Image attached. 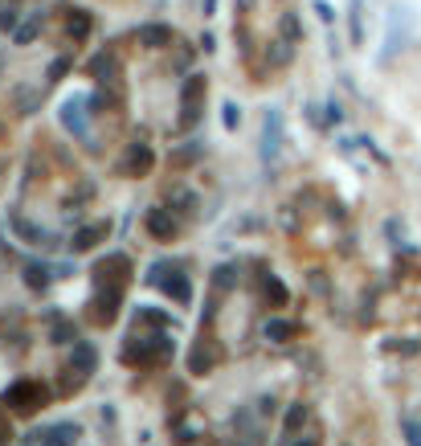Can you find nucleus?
<instances>
[{"instance_id": "f257e3e1", "label": "nucleus", "mask_w": 421, "mask_h": 446, "mask_svg": "<svg viewBox=\"0 0 421 446\" xmlns=\"http://www.w3.org/2000/svg\"><path fill=\"white\" fill-rule=\"evenodd\" d=\"M172 353H176V344H172V336L160 328L156 336H131L127 348H123V360L147 368V364H164V360H172Z\"/></svg>"}, {"instance_id": "f03ea898", "label": "nucleus", "mask_w": 421, "mask_h": 446, "mask_svg": "<svg viewBox=\"0 0 421 446\" xmlns=\"http://www.w3.org/2000/svg\"><path fill=\"white\" fill-rule=\"evenodd\" d=\"M46 398H49V389L41 381H12L0 402L8 405V409H17V413H33L37 405H46Z\"/></svg>"}, {"instance_id": "7ed1b4c3", "label": "nucleus", "mask_w": 421, "mask_h": 446, "mask_svg": "<svg viewBox=\"0 0 421 446\" xmlns=\"http://www.w3.org/2000/svg\"><path fill=\"white\" fill-rule=\"evenodd\" d=\"M205 94H209V82H205V74H188L185 87H180V127H192L196 119H200V102H205Z\"/></svg>"}, {"instance_id": "20e7f679", "label": "nucleus", "mask_w": 421, "mask_h": 446, "mask_svg": "<svg viewBox=\"0 0 421 446\" xmlns=\"http://www.w3.org/2000/svg\"><path fill=\"white\" fill-rule=\"evenodd\" d=\"M279 148H282V111L270 107L266 119H262V164H274Z\"/></svg>"}, {"instance_id": "39448f33", "label": "nucleus", "mask_w": 421, "mask_h": 446, "mask_svg": "<svg viewBox=\"0 0 421 446\" xmlns=\"http://www.w3.org/2000/svg\"><path fill=\"white\" fill-rule=\"evenodd\" d=\"M86 98L82 94H74V98H66L62 102V111H57V119H62V127L70 135H78V139H86Z\"/></svg>"}, {"instance_id": "423d86ee", "label": "nucleus", "mask_w": 421, "mask_h": 446, "mask_svg": "<svg viewBox=\"0 0 421 446\" xmlns=\"http://www.w3.org/2000/svg\"><path fill=\"white\" fill-rule=\"evenodd\" d=\"M119 303H123V287L115 283L111 291H98V295L91 299V319H94V323H115Z\"/></svg>"}, {"instance_id": "0eeeda50", "label": "nucleus", "mask_w": 421, "mask_h": 446, "mask_svg": "<svg viewBox=\"0 0 421 446\" xmlns=\"http://www.w3.org/2000/svg\"><path fill=\"white\" fill-rule=\"evenodd\" d=\"M151 164H156V152H151L147 143H131V148H127V160L119 164V172H127V177H143V172H151Z\"/></svg>"}, {"instance_id": "6e6552de", "label": "nucleus", "mask_w": 421, "mask_h": 446, "mask_svg": "<svg viewBox=\"0 0 421 446\" xmlns=\"http://www.w3.org/2000/svg\"><path fill=\"white\" fill-rule=\"evenodd\" d=\"M143 225H147V233L151 238H160V242H172L176 238V217H172V209H147V217H143Z\"/></svg>"}, {"instance_id": "1a4fd4ad", "label": "nucleus", "mask_w": 421, "mask_h": 446, "mask_svg": "<svg viewBox=\"0 0 421 446\" xmlns=\"http://www.w3.org/2000/svg\"><path fill=\"white\" fill-rule=\"evenodd\" d=\"M78 438H82V426H74V422H57L41 430V446H78Z\"/></svg>"}, {"instance_id": "9d476101", "label": "nucleus", "mask_w": 421, "mask_h": 446, "mask_svg": "<svg viewBox=\"0 0 421 446\" xmlns=\"http://www.w3.org/2000/svg\"><path fill=\"white\" fill-rule=\"evenodd\" d=\"M151 283H160V287H164V295H168V299H176L180 307L192 303V283H188L185 274H176V270H172V278H164V274H160V278H151Z\"/></svg>"}, {"instance_id": "9b49d317", "label": "nucleus", "mask_w": 421, "mask_h": 446, "mask_svg": "<svg viewBox=\"0 0 421 446\" xmlns=\"http://www.w3.org/2000/svg\"><path fill=\"white\" fill-rule=\"evenodd\" d=\"M106 233H111V225H106V222L82 225V229L74 233V242H70V250H74V254H82V250H94V246H98V242H102Z\"/></svg>"}, {"instance_id": "f8f14e48", "label": "nucleus", "mask_w": 421, "mask_h": 446, "mask_svg": "<svg viewBox=\"0 0 421 446\" xmlns=\"http://www.w3.org/2000/svg\"><path fill=\"white\" fill-rule=\"evenodd\" d=\"M262 336H266L270 344H286V340L299 336V323H294V319H266V323H262Z\"/></svg>"}, {"instance_id": "ddd939ff", "label": "nucleus", "mask_w": 421, "mask_h": 446, "mask_svg": "<svg viewBox=\"0 0 421 446\" xmlns=\"http://www.w3.org/2000/svg\"><path fill=\"white\" fill-rule=\"evenodd\" d=\"M70 368H74V373H86V377H91L94 368H98V353H94V344L78 340V344H74V353H70Z\"/></svg>"}, {"instance_id": "4468645a", "label": "nucleus", "mask_w": 421, "mask_h": 446, "mask_svg": "<svg viewBox=\"0 0 421 446\" xmlns=\"http://www.w3.org/2000/svg\"><path fill=\"white\" fill-rule=\"evenodd\" d=\"M176 42V33H172V25H143L140 29V45L147 49H164V45Z\"/></svg>"}, {"instance_id": "2eb2a0df", "label": "nucleus", "mask_w": 421, "mask_h": 446, "mask_svg": "<svg viewBox=\"0 0 421 446\" xmlns=\"http://www.w3.org/2000/svg\"><path fill=\"white\" fill-rule=\"evenodd\" d=\"M91 29H94L91 12H86V8H70V17H66V33H70L74 42H86V37H91Z\"/></svg>"}, {"instance_id": "dca6fc26", "label": "nucleus", "mask_w": 421, "mask_h": 446, "mask_svg": "<svg viewBox=\"0 0 421 446\" xmlns=\"http://www.w3.org/2000/svg\"><path fill=\"white\" fill-rule=\"evenodd\" d=\"M8 225L17 229V238H21V242H33V246L49 242V233H46V229H41V225H33V222H25L21 213H12V217H8Z\"/></svg>"}, {"instance_id": "f3484780", "label": "nucleus", "mask_w": 421, "mask_h": 446, "mask_svg": "<svg viewBox=\"0 0 421 446\" xmlns=\"http://www.w3.org/2000/svg\"><path fill=\"white\" fill-rule=\"evenodd\" d=\"M217 360H221V353H217L213 344H205V340H200V344L192 348V357H188V368H192V373H209Z\"/></svg>"}, {"instance_id": "a211bd4d", "label": "nucleus", "mask_w": 421, "mask_h": 446, "mask_svg": "<svg viewBox=\"0 0 421 446\" xmlns=\"http://www.w3.org/2000/svg\"><path fill=\"white\" fill-rule=\"evenodd\" d=\"M262 295H266V303H274V307H286V303H290V291H286V283H282L279 274H266V278H262Z\"/></svg>"}, {"instance_id": "6ab92c4d", "label": "nucleus", "mask_w": 421, "mask_h": 446, "mask_svg": "<svg viewBox=\"0 0 421 446\" xmlns=\"http://www.w3.org/2000/svg\"><path fill=\"white\" fill-rule=\"evenodd\" d=\"M200 156H205V143H196V139H188L185 148H176V152L168 156V164H172V168H188V164H196Z\"/></svg>"}, {"instance_id": "aec40b11", "label": "nucleus", "mask_w": 421, "mask_h": 446, "mask_svg": "<svg viewBox=\"0 0 421 446\" xmlns=\"http://www.w3.org/2000/svg\"><path fill=\"white\" fill-rule=\"evenodd\" d=\"M307 418H311V413H307V405H303V402H294V405H290V409H286V422H282L286 438H294V434H299V430L307 426Z\"/></svg>"}, {"instance_id": "412c9836", "label": "nucleus", "mask_w": 421, "mask_h": 446, "mask_svg": "<svg viewBox=\"0 0 421 446\" xmlns=\"http://www.w3.org/2000/svg\"><path fill=\"white\" fill-rule=\"evenodd\" d=\"M237 283H241V270L234 262H225V267L213 270V291H234Z\"/></svg>"}, {"instance_id": "4be33fe9", "label": "nucleus", "mask_w": 421, "mask_h": 446, "mask_svg": "<svg viewBox=\"0 0 421 446\" xmlns=\"http://www.w3.org/2000/svg\"><path fill=\"white\" fill-rule=\"evenodd\" d=\"M37 29H41V12H33L25 25H17V29H12V42H17V45H29L33 37H37Z\"/></svg>"}, {"instance_id": "5701e85b", "label": "nucleus", "mask_w": 421, "mask_h": 446, "mask_svg": "<svg viewBox=\"0 0 421 446\" xmlns=\"http://www.w3.org/2000/svg\"><path fill=\"white\" fill-rule=\"evenodd\" d=\"M49 340H53V344H78V328H74L70 319H57L53 332H49Z\"/></svg>"}, {"instance_id": "b1692460", "label": "nucleus", "mask_w": 421, "mask_h": 446, "mask_svg": "<svg viewBox=\"0 0 421 446\" xmlns=\"http://www.w3.org/2000/svg\"><path fill=\"white\" fill-rule=\"evenodd\" d=\"M348 29H352V45H364V8L360 4L348 8Z\"/></svg>"}, {"instance_id": "393cba45", "label": "nucleus", "mask_w": 421, "mask_h": 446, "mask_svg": "<svg viewBox=\"0 0 421 446\" xmlns=\"http://www.w3.org/2000/svg\"><path fill=\"white\" fill-rule=\"evenodd\" d=\"M279 33H282V37H286V42H290V45H294V42H299V37H303V21H299L294 12H282V21H279Z\"/></svg>"}, {"instance_id": "a878e982", "label": "nucleus", "mask_w": 421, "mask_h": 446, "mask_svg": "<svg viewBox=\"0 0 421 446\" xmlns=\"http://www.w3.org/2000/svg\"><path fill=\"white\" fill-rule=\"evenodd\" d=\"M172 323V315L168 312H151V307H143L140 315H135V328H168Z\"/></svg>"}, {"instance_id": "bb28decb", "label": "nucleus", "mask_w": 421, "mask_h": 446, "mask_svg": "<svg viewBox=\"0 0 421 446\" xmlns=\"http://www.w3.org/2000/svg\"><path fill=\"white\" fill-rule=\"evenodd\" d=\"M266 62H270V66H286V62H290V42L279 37V42L266 49Z\"/></svg>"}, {"instance_id": "cd10ccee", "label": "nucleus", "mask_w": 421, "mask_h": 446, "mask_svg": "<svg viewBox=\"0 0 421 446\" xmlns=\"http://www.w3.org/2000/svg\"><path fill=\"white\" fill-rule=\"evenodd\" d=\"M168 205H176L180 213H192V209H196V197H192L188 188H172V193H168Z\"/></svg>"}, {"instance_id": "c85d7f7f", "label": "nucleus", "mask_w": 421, "mask_h": 446, "mask_svg": "<svg viewBox=\"0 0 421 446\" xmlns=\"http://www.w3.org/2000/svg\"><path fill=\"white\" fill-rule=\"evenodd\" d=\"M94 78H98V82H111V74H115V57H106V53H98V57H94Z\"/></svg>"}, {"instance_id": "c756f323", "label": "nucleus", "mask_w": 421, "mask_h": 446, "mask_svg": "<svg viewBox=\"0 0 421 446\" xmlns=\"http://www.w3.org/2000/svg\"><path fill=\"white\" fill-rule=\"evenodd\" d=\"M70 74V57H53L49 62V74H46V82H62Z\"/></svg>"}, {"instance_id": "7c9ffc66", "label": "nucleus", "mask_w": 421, "mask_h": 446, "mask_svg": "<svg viewBox=\"0 0 421 446\" xmlns=\"http://www.w3.org/2000/svg\"><path fill=\"white\" fill-rule=\"evenodd\" d=\"M221 123H225V132H237V123H241L237 102H225V107H221Z\"/></svg>"}, {"instance_id": "2f4dec72", "label": "nucleus", "mask_w": 421, "mask_h": 446, "mask_svg": "<svg viewBox=\"0 0 421 446\" xmlns=\"http://www.w3.org/2000/svg\"><path fill=\"white\" fill-rule=\"evenodd\" d=\"M401 434H405V443L409 446H421V422L405 418V422H401Z\"/></svg>"}, {"instance_id": "473e14b6", "label": "nucleus", "mask_w": 421, "mask_h": 446, "mask_svg": "<svg viewBox=\"0 0 421 446\" xmlns=\"http://www.w3.org/2000/svg\"><path fill=\"white\" fill-rule=\"evenodd\" d=\"M25 283L37 291V287H46L49 278H46V267H25Z\"/></svg>"}, {"instance_id": "72a5a7b5", "label": "nucleus", "mask_w": 421, "mask_h": 446, "mask_svg": "<svg viewBox=\"0 0 421 446\" xmlns=\"http://www.w3.org/2000/svg\"><path fill=\"white\" fill-rule=\"evenodd\" d=\"M17 102H21V115H33V107H37V94L33 90H17Z\"/></svg>"}, {"instance_id": "f704fd0d", "label": "nucleus", "mask_w": 421, "mask_h": 446, "mask_svg": "<svg viewBox=\"0 0 421 446\" xmlns=\"http://www.w3.org/2000/svg\"><path fill=\"white\" fill-rule=\"evenodd\" d=\"M0 29H17V8H12V4L0 8Z\"/></svg>"}, {"instance_id": "c9c22d12", "label": "nucleus", "mask_w": 421, "mask_h": 446, "mask_svg": "<svg viewBox=\"0 0 421 446\" xmlns=\"http://www.w3.org/2000/svg\"><path fill=\"white\" fill-rule=\"evenodd\" d=\"M384 229H389V238H393V246H405V242H401V238H405V225H401V222H389V225H384Z\"/></svg>"}, {"instance_id": "e433bc0d", "label": "nucleus", "mask_w": 421, "mask_h": 446, "mask_svg": "<svg viewBox=\"0 0 421 446\" xmlns=\"http://www.w3.org/2000/svg\"><path fill=\"white\" fill-rule=\"evenodd\" d=\"M324 111H328V127H331V123H339V119H344V111H339V102H335V98H331V102L324 107Z\"/></svg>"}, {"instance_id": "4c0bfd02", "label": "nucleus", "mask_w": 421, "mask_h": 446, "mask_svg": "<svg viewBox=\"0 0 421 446\" xmlns=\"http://www.w3.org/2000/svg\"><path fill=\"white\" fill-rule=\"evenodd\" d=\"M315 12H319V21H324V25H331V21H335V12H331V4H324V0L315 4Z\"/></svg>"}, {"instance_id": "58836bf2", "label": "nucleus", "mask_w": 421, "mask_h": 446, "mask_svg": "<svg viewBox=\"0 0 421 446\" xmlns=\"http://www.w3.org/2000/svg\"><path fill=\"white\" fill-rule=\"evenodd\" d=\"M12 438V426H8V413L0 409V443H8Z\"/></svg>"}, {"instance_id": "ea45409f", "label": "nucleus", "mask_w": 421, "mask_h": 446, "mask_svg": "<svg viewBox=\"0 0 421 446\" xmlns=\"http://www.w3.org/2000/svg\"><path fill=\"white\" fill-rule=\"evenodd\" d=\"M397 353H405V357H413V353H421V344L418 340H405V344H393Z\"/></svg>"}, {"instance_id": "a19ab883", "label": "nucleus", "mask_w": 421, "mask_h": 446, "mask_svg": "<svg viewBox=\"0 0 421 446\" xmlns=\"http://www.w3.org/2000/svg\"><path fill=\"white\" fill-rule=\"evenodd\" d=\"M200 49H205V53H213V49H217V37H213V33H205V37H200Z\"/></svg>"}, {"instance_id": "79ce46f5", "label": "nucleus", "mask_w": 421, "mask_h": 446, "mask_svg": "<svg viewBox=\"0 0 421 446\" xmlns=\"http://www.w3.org/2000/svg\"><path fill=\"white\" fill-rule=\"evenodd\" d=\"M258 413H262V418H266V413H274V398H262V402H258Z\"/></svg>"}, {"instance_id": "37998d69", "label": "nucleus", "mask_w": 421, "mask_h": 446, "mask_svg": "<svg viewBox=\"0 0 421 446\" xmlns=\"http://www.w3.org/2000/svg\"><path fill=\"white\" fill-rule=\"evenodd\" d=\"M217 12V0H205V17H213Z\"/></svg>"}, {"instance_id": "c03bdc74", "label": "nucleus", "mask_w": 421, "mask_h": 446, "mask_svg": "<svg viewBox=\"0 0 421 446\" xmlns=\"http://www.w3.org/2000/svg\"><path fill=\"white\" fill-rule=\"evenodd\" d=\"M294 446H319V443H315V438H299Z\"/></svg>"}, {"instance_id": "a18cd8bd", "label": "nucleus", "mask_w": 421, "mask_h": 446, "mask_svg": "<svg viewBox=\"0 0 421 446\" xmlns=\"http://www.w3.org/2000/svg\"><path fill=\"white\" fill-rule=\"evenodd\" d=\"M234 446H258V443H250V438H245V443H234Z\"/></svg>"}]
</instances>
